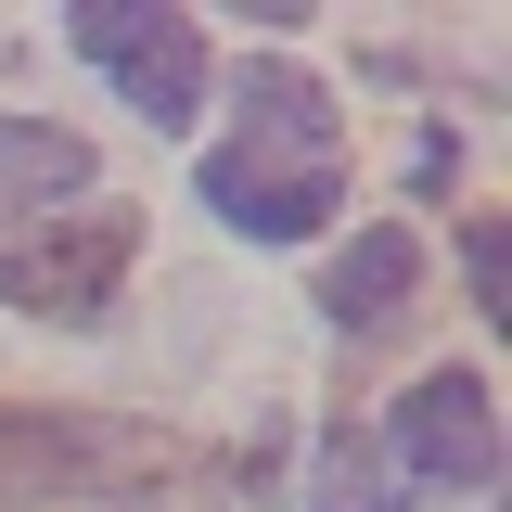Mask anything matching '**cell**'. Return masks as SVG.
Instances as JSON below:
<instances>
[{
  "mask_svg": "<svg viewBox=\"0 0 512 512\" xmlns=\"http://www.w3.org/2000/svg\"><path fill=\"white\" fill-rule=\"evenodd\" d=\"M205 205L256 244H308L346 205V116L295 64H244V128L205 154Z\"/></svg>",
  "mask_w": 512,
  "mask_h": 512,
  "instance_id": "6da1fadb",
  "label": "cell"
},
{
  "mask_svg": "<svg viewBox=\"0 0 512 512\" xmlns=\"http://www.w3.org/2000/svg\"><path fill=\"white\" fill-rule=\"evenodd\" d=\"M180 461H192V448L167 436V423L0 397V512H26V500H90V487H154V474H180Z\"/></svg>",
  "mask_w": 512,
  "mask_h": 512,
  "instance_id": "7a4b0ae2",
  "label": "cell"
},
{
  "mask_svg": "<svg viewBox=\"0 0 512 512\" xmlns=\"http://www.w3.org/2000/svg\"><path fill=\"white\" fill-rule=\"evenodd\" d=\"M128 256H141V218H128V205H52V218H13V231H0V308L90 333V320L116 308Z\"/></svg>",
  "mask_w": 512,
  "mask_h": 512,
  "instance_id": "3957f363",
  "label": "cell"
},
{
  "mask_svg": "<svg viewBox=\"0 0 512 512\" xmlns=\"http://www.w3.org/2000/svg\"><path fill=\"white\" fill-rule=\"evenodd\" d=\"M64 39L103 64L154 128H192V103H205V26L192 13H167V0H77Z\"/></svg>",
  "mask_w": 512,
  "mask_h": 512,
  "instance_id": "277c9868",
  "label": "cell"
},
{
  "mask_svg": "<svg viewBox=\"0 0 512 512\" xmlns=\"http://www.w3.org/2000/svg\"><path fill=\"white\" fill-rule=\"evenodd\" d=\"M397 461L423 487H500V397L487 372H423L397 410Z\"/></svg>",
  "mask_w": 512,
  "mask_h": 512,
  "instance_id": "5b68a950",
  "label": "cell"
},
{
  "mask_svg": "<svg viewBox=\"0 0 512 512\" xmlns=\"http://www.w3.org/2000/svg\"><path fill=\"white\" fill-rule=\"evenodd\" d=\"M410 282H423V244L410 231H359V244L320 269V320L333 333H397L410 320Z\"/></svg>",
  "mask_w": 512,
  "mask_h": 512,
  "instance_id": "8992f818",
  "label": "cell"
},
{
  "mask_svg": "<svg viewBox=\"0 0 512 512\" xmlns=\"http://www.w3.org/2000/svg\"><path fill=\"white\" fill-rule=\"evenodd\" d=\"M52 192H90V141L52 116H0V205H52Z\"/></svg>",
  "mask_w": 512,
  "mask_h": 512,
  "instance_id": "52a82bcc",
  "label": "cell"
},
{
  "mask_svg": "<svg viewBox=\"0 0 512 512\" xmlns=\"http://www.w3.org/2000/svg\"><path fill=\"white\" fill-rule=\"evenodd\" d=\"M320 512H397V487H384V448L359 436V423H333V436H320Z\"/></svg>",
  "mask_w": 512,
  "mask_h": 512,
  "instance_id": "ba28073f",
  "label": "cell"
},
{
  "mask_svg": "<svg viewBox=\"0 0 512 512\" xmlns=\"http://www.w3.org/2000/svg\"><path fill=\"white\" fill-rule=\"evenodd\" d=\"M461 269H474V308H500V218L461 231Z\"/></svg>",
  "mask_w": 512,
  "mask_h": 512,
  "instance_id": "9c48e42d",
  "label": "cell"
}]
</instances>
